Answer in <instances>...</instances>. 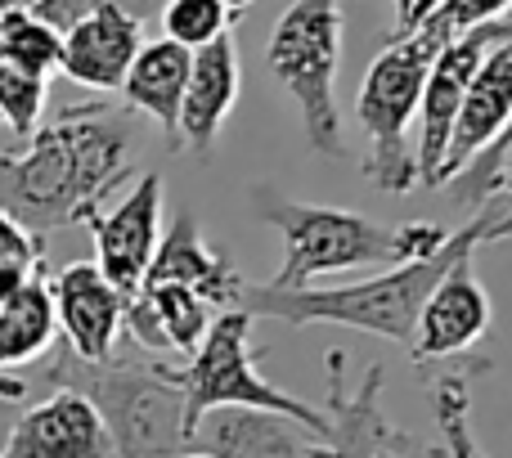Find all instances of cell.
Masks as SVG:
<instances>
[{"mask_svg": "<svg viewBox=\"0 0 512 458\" xmlns=\"http://www.w3.org/2000/svg\"><path fill=\"white\" fill-rule=\"evenodd\" d=\"M135 126L108 104H77L41 122L27 144L0 153V212L45 238L63 225H86L104 194L126 180Z\"/></svg>", "mask_w": 512, "mask_h": 458, "instance_id": "1", "label": "cell"}, {"mask_svg": "<svg viewBox=\"0 0 512 458\" xmlns=\"http://www.w3.org/2000/svg\"><path fill=\"white\" fill-rule=\"evenodd\" d=\"M512 238V203L486 207L477 221L450 229L441 247L423 261H405L342 288H274V283H243L239 306L248 315L283 319V324H342L355 333L387 337L396 346H414V324L427 292L441 283V274L463 256H477V247Z\"/></svg>", "mask_w": 512, "mask_h": 458, "instance_id": "2", "label": "cell"}, {"mask_svg": "<svg viewBox=\"0 0 512 458\" xmlns=\"http://www.w3.org/2000/svg\"><path fill=\"white\" fill-rule=\"evenodd\" d=\"M252 207L283 234V265L274 274V288H310L315 279L342 270H391L405 261H423L450 238V229L436 221L382 225L342 207L292 203L270 185L252 189Z\"/></svg>", "mask_w": 512, "mask_h": 458, "instance_id": "3", "label": "cell"}, {"mask_svg": "<svg viewBox=\"0 0 512 458\" xmlns=\"http://www.w3.org/2000/svg\"><path fill=\"white\" fill-rule=\"evenodd\" d=\"M54 387H72L95 405L117 458H176L189 450L185 396L171 382V364L140 360H77L68 346L54 351L45 369Z\"/></svg>", "mask_w": 512, "mask_h": 458, "instance_id": "4", "label": "cell"}, {"mask_svg": "<svg viewBox=\"0 0 512 458\" xmlns=\"http://www.w3.org/2000/svg\"><path fill=\"white\" fill-rule=\"evenodd\" d=\"M450 41L436 18L405 36H387L373 63L364 68L360 95H355V117L369 140V158H364V176L387 194H409L418 185L414 149H409V126L418 117V99H423V81L441 45Z\"/></svg>", "mask_w": 512, "mask_h": 458, "instance_id": "5", "label": "cell"}, {"mask_svg": "<svg viewBox=\"0 0 512 458\" xmlns=\"http://www.w3.org/2000/svg\"><path fill=\"white\" fill-rule=\"evenodd\" d=\"M342 32L346 0H292L265 45V68L297 99L306 144L324 158L342 153V108H337Z\"/></svg>", "mask_w": 512, "mask_h": 458, "instance_id": "6", "label": "cell"}, {"mask_svg": "<svg viewBox=\"0 0 512 458\" xmlns=\"http://www.w3.org/2000/svg\"><path fill=\"white\" fill-rule=\"evenodd\" d=\"M171 382L185 396V436L194 445V432L203 423V414L221 405H248V409H270L292 423L310 427L315 436L328 432L324 409L301 405L297 396H288L283 387H274L270 378H261L252 351V315L243 306H230L221 315H212V328L203 333L198 351L189 355L185 369H171Z\"/></svg>", "mask_w": 512, "mask_h": 458, "instance_id": "7", "label": "cell"}, {"mask_svg": "<svg viewBox=\"0 0 512 458\" xmlns=\"http://www.w3.org/2000/svg\"><path fill=\"white\" fill-rule=\"evenodd\" d=\"M328 364V400H324V418L328 432L319 436L324 445V458H432V450L414 441L405 427H396L387 414H382V387H387V369L378 360L369 364L364 382L355 391H346L342 369H346V351L333 346L324 355Z\"/></svg>", "mask_w": 512, "mask_h": 458, "instance_id": "8", "label": "cell"}, {"mask_svg": "<svg viewBox=\"0 0 512 458\" xmlns=\"http://www.w3.org/2000/svg\"><path fill=\"white\" fill-rule=\"evenodd\" d=\"M504 36H512L508 18L450 36L441 45V54L432 59L427 81H423V99H418V153H414L418 185L436 189V171H441L445 149H450V131H454L463 95H468V81L481 68V59L490 54V45H499Z\"/></svg>", "mask_w": 512, "mask_h": 458, "instance_id": "9", "label": "cell"}, {"mask_svg": "<svg viewBox=\"0 0 512 458\" xmlns=\"http://www.w3.org/2000/svg\"><path fill=\"white\" fill-rule=\"evenodd\" d=\"M162 176L158 171H144L135 180V189H126V198L117 207H99V212L86 216L90 238H95V265L122 301H131L135 292L144 288V274H149V261L158 252L162 238Z\"/></svg>", "mask_w": 512, "mask_h": 458, "instance_id": "10", "label": "cell"}, {"mask_svg": "<svg viewBox=\"0 0 512 458\" xmlns=\"http://www.w3.org/2000/svg\"><path fill=\"white\" fill-rule=\"evenodd\" d=\"M490 319H495L490 292L481 288V279L472 274V256H463V261H454L450 270L441 274V283L427 292L423 310H418L409 355H414L418 364L463 355L468 346H477L481 337L490 333Z\"/></svg>", "mask_w": 512, "mask_h": 458, "instance_id": "11", "label": "cell"}, {"mask_svg": "<svg viewBox=\"0 0 512 458\" xmlns=\"http://www.w3.org/2000/svg\"><path fill=\"white\" fill-rule=\"evenodd\" d=\"M54 319H59L63 346L77 360H108L122 342V292L99 274L95 261H72L50 279Z\"/></svg>", "mask_w": 512, "mask_h": 458, "instance_id": "12", "label": "cell"}, {"mask_svg": "<svg viewBox=\"0 0 512 458\" xmlns=\"http://www.w3.org/2000/svg\"><path fill=\"white\" fill-rule=\"evenodd\" d=\"M144 45V18L122 0H104L63 32L59 72L86 90H122L135 50Z\"/></svg>", "mask_w": 512, "mask_h": 458, "instance_id": "13", "label": "cell"}, {"mask_svg": "<svg viewBox=\"0 0 512 458\" xmlns=\"http://www.w3.org/2000/svg\"><path fill=\"white\" fill-rule=\"evenodd\" d=\"M0 458H113V441L95 405L81 391L59 387L41 405L18 414L0 445Z\"/></svg>", "mask_w": 512, "mask_h": 458, "instance_id": "14", "label": "cell"}, {"mask_svg": "<svg viewBox=\"0 0 512 458\" xmlns=\"http://www.w3.org/2000/svg\"><path fill=\"white\" fill-rule=\"evenodd\" d=\"M508 117H512V36L490 45L481 68L472 72L468 95H463L450 131V149H445V162L436 171V189L450 185L481 149H490L499 140V131L508 126Z\"/></svg>", "mask_w": 512, "mask_h": 458, "instance_id": "15", "label": "cell"}, {"mask_svg": "<svg viewBox=\"0 0 512 458\" xmlns=\"http://www.w3.org/2000/svg\"><path fill=\"white\" fill-rule=\"evenodd\" d=\"M189 450L212 458H324V445L310 427L248 405H221L203 414Z\"/></svg>", "mask_w": 512, "mask_h": 458, "instance_id": "16", "label": "cell"}, {"mask_svg": "<svg viewBox=\"0 0 512 458\" xmlns=\"http://www.w3.org/2000/svg\"><path fill=\"white\" fill-rule=\"evenodd\" d=\"M239 41L234 27L221 32L216 41L198 45L194 63H189V81H185V99H180V144L207 158L221 135L225 117L239 104Z\"/></svg>", "mask_w": 512, "mask_h": 458, "instance_id": "17", "label": "cell"}, {"mask_svg": "<svg viewBox=\"0 0 512 458\" xmlns=\"http://www.w3.org/2000/svg\"><path fill=\"white\" fill-rule=\"evenodd\" d=\"M144 283H180V288L198 292L207 306L230 310V306H239L248 279L234 270V261H225L221 252L207 247L194 212H180L167 234L158 238V252H153Z\"/></svg>", "mask_w": 512, "mask_h": 458, "instance_id": "18", "label": "cell"}, {"mask_svg": "<svg viewBox=\"0 0 512 458\" xmlns=\"http://www.w3.org/2000/svg\"><path fill=\"white\" fill-rule=\"evenodd\" d=\"M189 63L194 50L176 41H144L135 50L131 68L122 77V95L135 113L153 117L167 135V144H180V99H185V81H189Z\"/></svg>", "mask_w": 512, "mask_h": 458, "instance_id": "19", "label": "cell"}, {"mask_svg": "<svg viewBox=\"0 0 512 458\" xmlns=\"http://www.w3.org/2000/svg\"><path fill=\"white\" fill-rule=\"evenodd\" d=\"M59 337V319H54V297L45 265L14 292L0 301V373L18 369V364L41 360Z\"/></svg>", "mask_w": 512, "mask_h": 458, "instance_id": "20", "label": "cell"}, {"mask_svg": "<svg viewBox=\"0 0 512 458\" xmlns=\"http://www.w3.org/2000/svg\"><path fill=\"white\" fill-rule=\"evenodd\" d=\"M432 414H436V436L441 445L432 458H486V450L472 436V387L468 373L445 369L432 378Z\"/></svg>", "mask_w": 512, "mask_h": 458, "instance_id": "21", "label": "cell"}, {"mask_svg": "<svg viewBox=\"0 0 512 458\" xmlns=\"http://www.w3.org/2000/svg\"><path fill=\"white\" fill-rule=\"evenodd\" d=\"M135 297L153 310V319H158V328H162L171 351L194 355L198 342H203V333L212 328V306H207L198 292L180 288V283H144Z\"/></svg>", "mask_w": 512, "mask_h": 458, "instance_id": "22", "label": "cell"}, {"mask_svg": "<svg viewBox=\"0 0 512 458\" xmlns=\"http://www.w3.org/2000/svg\"><path fill=\"white\" fill-rule=\"evenodd\" d=\"M59 50H63V32H54L50 23L23 9V14H9L0 23V54L14 59L18 68L36 72V77H50L59 72Z\"/></svg>", "mask_w": 512, "mask_h": 458, "instance_id": "23", "label": "cell"}, {"mask_svg": "<svg viewBox=\"0 0 512 458\" xmlns=\"http://www.w3.org/2000/svg\"><path fill=\"white\" fill-rule=\"evenodd\" d=\"M234 9L225 0H167L162 9V36L185 50H198V45L216 41L221 32L234 27Z\"/></svg>", "mask_w": 512, "mask_h": 458, "instance_id": "24", "label": "cell"}, {"mask_svg": "<svg viewBox=\"0 0 512 458\" xmlns=\"http://www.w3.org/2000/svg\"><path fill=\"white\" fill-rule=\"evenodd\" d=\"M45 81L50 77H36V72L18 68L14 59L0 54V122L27 140V135L41 126V113H45Z\"/></svg>", "mask_w": 512, "mask_h": 458, "instance_id": "25", "label": "cell"}, {"mask_svg": "<svg viewBox=\"0 0 512 458\" xmlns=\"http://www.w3.org/2000/svg\"><path fill=\"white\" fill-rule=\"evenodd\" d=\"M508 162H512V117H508L504 131H499V140L490 144V149H481L477 158H472L468 167H463L459 176L450 180V185H454V198H459L463 207H486V198L495 194L499 171H504Z\"/></svg>", "mask_w": 512, "mask_h": 458, "instance_id": "26", "label": "cell"}, {"mask_svg": "<svg viewBox=\"0 0 512 458\" xmlns=\"http://www.w3.org/2000/svg\"><path fill=\"white\" fill-rule=\"evenodd\" d=\"M508 14H512V0H436V9H432V18L450 36L486 27V23H504Z\"/></svg>", "mask_w": 512, "mask_h": 458, "instance_id": "27", "label": "cell"}, {"mask_svg": "<svg viewBox=\"0 0 512 458\" xmlns=\"http://www.w3.org/2000/svg\"><path fill=\"white\" fill-rule=\"evenodd\" d=\"M45 256V238L27 234L9 212H0V265H36Z\"/></svg>", "mask_w": 512, "mask_h": 458, "instance_id": "28", "label": "cell"}, {"mask_svg": "<svg viewBox=\"0 0 512 458\" xmlns=\"http://www.w3.org/2000/svg\"><path fill=\"white\" fill-rule=\"evenodd\" d=\"M95 5H104V0H32V14L41 18V23H50L54 32H68L77 18H86Z\"/></svg>", "mask_w": 512, "mask_h": 458, "instance_id": "29", "label": "cell"}, {"mask_svg": "<svg viewBox=\"0 0 512 458\" xmlns=\"http://www.w3.org/2000/svg\"><path fill=\"white\" fill-rule=\"evenodd\" d=\"M432 9H436V0H396V32L391 36H405L414 27H423L432 18Z\"/></svg>", "mask_w": 512, "mask_h": 458, "instance_id": "30", "label": "cell"}, {"mask_svg": "<svg viewBox=\"0 0 512 458\" xmlns=\"http://www.w3.org/2000/svg\"><path fill=\"white\" fill-rule=\"evenodd\" d=\"M36 270H41V261H36V265H0V301L14 297V292L23 288V283L32 279Z\"/></svg>", "mask_w": 512, "mask_h": 458, "instance_id": "31", "label": "cell"}, {"mask_svg": "<svg viewBox=\"0 0 512 458\" xmlns=\"http://www.w3.org/2000/svg\"><path fill=\"white\" fill-rule=\"evenodd\" d=\"M23 378H5V373H0V400H18L23 396Z\"/></svg>", "mask_w": 512, "mask_h": 458, "instance_id": "32", "label": "cell"}, {"mask_svg": "<svg viewBox=\"0 0 512 458\" xmlns=\"http://www.w3.org/2000/svg\"><path fill=\"white\" fill-rule=\"evenodd\" d=\"M23 9H32V0H0V23H5L9 14H23Z\"/></svg>", "mask_w": 512, "mask_h": 458, "instance_id": "33", "label": "cell"}, {"mask_svg": "<svg viewBox=\"0 0 512 458\" xmlns=\"http://www.w3.org/2000/svg\"><path fill=\"white\" fill-rule=\"evenodd\" d=\"M495 194H512V162L504 171H499V180H495Z\"/></svg>", "mask_w": 512, "mask_h": 458, "instance_id": "34", "label": "cell"}, {"mask_svg": "<svg viewBox=\"0 0 512 458\" xmlns=\"http://www.w3.org/2000/svg\"><path fill=\"white\" fill-rule=\"evenodd\" d=\"M176 458H212V454H203V450H180Z\"/></svg>", "mask_w": 512, "mask_h": 458, "instance_id": "35", "label": "cell"}, {"mask_svg": "<svg viewBox=\"0 0 512 458\" xmlns=\"http://www.w3.org/2000/svg\"><path fill=\"white\" fill-rule=\"evenodd\" d=\"M378 458H391V454H378Z\"/></svg>", "mask_w": 512, "mask_h": 458, "instance_id": "36", "label": "cell"}, {"mask_svg": "<svg viewBox=\"0 0 512 458\" xmlns=\"http://www.w3.org/2000/svg\"><path fill=\"white\" fill-rule=\"evenodd\" d=\"M0 126H5V122H0Z\"/></svg>", "mask_w": 512, "mask_h": 458, "instance_id": "37", "label": "cell"}]
</instances>
